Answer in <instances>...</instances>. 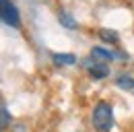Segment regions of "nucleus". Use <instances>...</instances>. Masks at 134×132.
<instances>
[{"label":"nucleus","mask_w":134,"mask_h":132,"mask_svg":"<svg viewBox=\"0 0 134 132\" xmlns=\"http://www.w3.org/2000/svg\"><path fill=\"white\" fill-rule=\"evenodd\" d=\"M116 85L120 87V89H134V79L128 76V74H122V76H118Z\"/></svg>","instance_id":"obj_7"},{"label":"nucleus","mask_w":134,"mask_h":132,"mask_svg":"<svg viewBox=\"0 0 134 132\" xmlns=\"http://www.w3.org/2000/svg\"><path fill=\"white\" fill-rule=\"evenodd\" d=\"M99 37L103 41H107V43H118V33L114 29H99Z\"/></svg>","instance_id":"obj_6"},{"label":"nucleus","mask_w":134,"mask_h":132,"mask_svg":"<svg viewBox=\"0 0 134 132\" xmlns=\"http://www.w3.org/2000/svg\"><path fill=\"white\" fill-rule=\"evenodd\" d=\"M91 124H93V128L97 132H109L114 128V107L107 101H99L93 107Z\"/></svg>","instance_id":"obj_1"},{"label":"nucleus","mask_w":134,"mask_h":132,"mask_svg":"<svg viewBox=\"0 0 134 132\" xmlns=\"http://www.w3.org/2000/svg\"><path fill=\"white\" fill-rule=\"evenodd\" d=\"M91 58L101 60V62H107V60H124V58H128V56H126V54H116V52L105 50V48H93L91 50Z\"/></svg>","instance_id":"obj_3"},{"label":"nucleus","mask_w":134,"mask_h":132,"mask_svg":"<svg viewBox=\"0 0 134 132\" xmlns=\"http://www.w3.org/2000/svg\"><path fill=\"white\" fill-rule=\"evenodd\" d=\"M8 118H10V116H8V109L2 105V124H0V126H2V130H4V128H8Z\"/></svg>","instance_id":"obj_9"},{"label":"nucleus","mask_w":134,"mask_h":132,"mask_svg":"<svg viewBox=\"0 0 134 132\" xmlns=\"http://www.w3.org/2000/svg\"><path fill=\"white\" fill-rule=\"evenodd\" d=\"M58 19H60V23H62L64 27H68V29H76V21H72V16L68 15V13L62 10V13L58 15Z\"/></svg>","instance_id":"obj_8"},{"label":"nucleus","mask_w":134,"mask_h":132,"mask_svg":"<svg viewBox=\"0 0 134 132\" xmlns=\"http://www.w3.org/2000/svg\"><path fill=\"white\" fill-rule=\"evenodd\" d=\"M0 16H2L4 25H8V27L17 29L21 25V16H19V10L13 4V0H0Z\"/></svg>","instance_id":"obj_2"},{"label":"nucleus","mask_w":134,"mask_h":132,"mask_svg":"<svg viewBox=\"0 0 134 132\" xmlns=\"http://www.w3.org/2000/svg\"><path fill=\"white\" fill-rule=\"evenodd\" d=\"M52 60H54V64H58V66H72V64H76V56H72V54H54Z\"/></svg>","instance_id":"obj_5"},{"label":"nucleus","mask_w":134,"mask_h":132,"mask_svg":"<svg viewBox=\"0 0 134 132\" xmlns=\"http://www.w3.org/2000/svg\"><path fill=\"white\" fill-rule=\"evenodd\" d=\"M87 68H89V74L93 76V79H105L107 74H109V68L107 64H103V62H87Z\"/></svg>","instance_id":"obj_4"}]
</instances>
